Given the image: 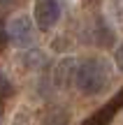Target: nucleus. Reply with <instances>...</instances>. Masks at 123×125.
<instances>
[{
	"label": "nucleus",
	"instance_id": "nucleus-1",
	"mask_svg": "<svg viewBox=\"0 0 123 125\" xmlns=\"http://www.w3.org/2000/svg\"><path fill=\"white\" fill-rule=\"evenodd\" d=\"M109 79H112V70L105 58H86L77 65V72H74V83H77L79 93L84 95L102 93L109 86Z\"/></svg>",
	"mask_w": 123,
	"mask_h": 125
},
{
	"label": "nucleus",
	"instance_id": "nucleus-2",
	"mask_svg": "<svg viewBox=\"0 0 123 125\" xmlns=\"http://www.w3.org/2000/svg\"><path fill=\"white\" fill-rule=\"evenodd\" d=\"M5 28H7V37L16 46H21V49H26V46H30L33 42H35V26H33V21L28 16H23V14L9 19V23Z\"/></svg>",
	"mask_w": 123,
	"mask_h": 125
},
{
	"label": "nucleus",
	"instance_id": "nucleus-3",
	"mask_svg": "<svg viewBox=\"0 0 123 125\" xmlns=\"http://www.w3.org/2000/svg\"><path fill=\"white\" fill-rule=\"evenodd\" d=\"M33 14H35V23L40 30H51L60 21V5L58 0H35Z\"/></svg>",
	"mask_w": 123,
	"mask_h": 125
},
{
	"label": "nucleus",
	"instance_id": "nucleus-4",
	"mask_svg": "<svg viewBox=\"0 0 123 125\" xmlns=\"http://www.w3.org/2000/svg\"><path fill=\"white\" fill-rule=\"evenodd\" d=\"M121 107H123V90H119V93H116L107 104H102L98 111H93L81 125H109L112 118L116 116V111H119Z\"/></svg>",
	"mask_w": 123,
	"mask_h": 125
},
{
	"label": "nucleus",
	"instance_id": "nucleus-5",
	"mask_svg": "<svg viewBox=\"0 0 123 125\" xmlns=\"http://www.w3.org/2000/svg\"><path fill=\"white\" fill-rule=\"evenodd\" d=\"M74 72H77V60L74 58H63L54 70V83L56 88L65 90L70 88V83L74 81Z\"/></svg>",
	"mask_w": 123,
	"mask_h": 125
},
{
	"label": "nucleus",
	"instance_id": "nucleus-6",
	"mask_svg": "<svg viewBox=\"0 0 123 125\" xmlns=\"http://www.w3.org/2000/svg\"><path fill=\"white\" fill-rule=\"evenodd\" d=\"M26 65L30 70H40V67L46 65V56L40 49H30V51H26Z\"/></svg>",
	"mask_w": 123,
	"mask_h": 125
},
{
	"label": "nucleus",
	"instance_id": "nucleus-7",
	"mask_svg": "<svg viewBox=\"0 0 123 125\" xmlns=\"http://www.w3.org/2000/svg\"><path fill=\"white\" fill-rule=\"evenodd\" d=\"M107 14L116 26H123V0H109L107 2Z\"/></svg>",
	"mask_w": 123,
	"mask_h": 125
},
{
	"label": "nucleus",
	"instance_id": "nucleus-8",
	"mask_svg": "<svg viewBox=\"0 0 123 125\" xmlns=\"http://www.w3.org/2000/svg\"><path fill=\"white\" fill-rule=\"evenodd\" d=\"M65 121H67V114L63 109H51V111L44 114L42 125H65Z\"/></svg>",
	"mask_w": 123,
	"mask_h": 125
},
{
	"label": "nucleus",
	"instance_id": "nucleus-9",
	"mask_svg": "<svg viewBox=\"0 0 123 125\" xmlns=\"http://www.w3.org/2000/svg\"><path fill=\"white\" fill-rule=\"evenodd\" d=\"M12 93H14V86L9 83V79L5 74H0V102H2L5 97H9Z\"/></svg>",
	"mask_w": 123,
	"mask_h": 125
},
{
	"label": "nucleus",
	"instance_id": "nucleus-10",
	"mask_svg": "<svg viewBox=\"0 0 123 125\" xmlns=\"http://www.w3.org/2000/svg\"><path fill=\"white\" fill-rule=\"evenodd\" d=\"M114 60H116V67L123 72V42L119 44V49H116V53H114Z\"/></svg>",
	"mask_w": 123,
	"mask_h": 125
},
{
	"label": "nucleus",
	"instance_id": "nucleus-11",
	"mask_svg": "<svg viewBox=\"0 0 123 125\" xmlns=\"http://www.w3.org/2000/svg\"><path fill=\"white\" fill-rule=\"evenodd\" d=\"M7 40H9V37H7V28H5L2 23H0V51L5 49V44H7Z\"/></svg>",
	"mask_w": 123,
	"mask_h": 125
},
{
	"label": "nucleus",
	"instance_id": "nucleus-12",
	"mask_svg": "<svg viewBox=\"0 0 123 125\" xmlns=\"http://www.w3.org/2000/svg\"><path fill=\"white\" fill-rule=\"evenodd\" d=\"M9 7H12V0H0V14H2V12H7Z\"/></svg>",
	"mask_w": 123,
	"mask_h": 125
},
{
	"label": "nucleus",
	"instance_id": "nucleus-13",
	"mask_svg": "<svg viewBox=\"0 0 123 125\" xmlns=\"http://www.w3.org/2000/svg\"><path fill=\"white\" fill-rule=\"evenodd\" d=\"M0 118H2V102H0Z\"/></svg>",
	"mask_w": 123,
	"mask_h": 125
},
{
	"label": "nucleus",
	"instance_id": "nucleus-14",
	"mask_svg": "<svg viewBox=\"0 0 123 125\" xmlns=\"http://www.w3.org/2000/svg\"><path fill=\"white\" fill-rule=\"evenodd\" d=\"M84 2H86V5H91V2H95V0H84Z\"/></svg>",
	"mask_w": 123,
	"mask_h": 125
}]
</instances>
